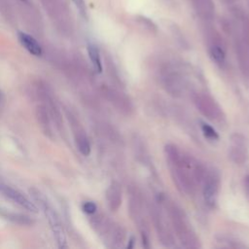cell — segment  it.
<instances>
[{
    "instance_id": "cell-1",
    "label": "cell",
    "mask_w": 249,
    "mask_h": 249,
    "mask_svg": "<svg viewBox=\"0 0 249 249\" xmlns=\"http://www.w3.org/2000/svg\"><path fill=\"white\" fill-rule=\"evenodd\" d=\"M166 162L177 188L188 195H193L197 186L202 184L206 169L192 156L182 153L174 144L164 147Z\"/></svg>"
},
{
    "instance_id": "cell-2",
    "label": "cell",
    "mask_w": 249,
    "mask_h": 249,
    "mask_svg": "<svg viewBox=\"0 0 249 249\" xmlns=\"http://www.w3.org/2000/svg\"><path fill=\"white\" fill-rule=\"evenodd\" d=\"M166 207L170 223L180 243L186 248L199 247V240L184 211L174 203L166 202Z\"/></svg>"
},
{
    "instance_id": "cell-3",
    "label": "cell",
    "mask_w": 249,
    "mask_h": 249,
    "mask_svg": "<svg viewBox=\"0 0 249 249\" xmlns=\"http://www.w3.org/2000/svg\"><path fill=\"white\" fill-rule=\"evenodd\" d=\"M160 82L164 89L172 96H181L185 89V81L180 71L172 66L162 69L160 74Z\"/></svg>"
},
{
    "instance_id": "cell-4",
    "label": "cell",
    "mask_w": 249,
    "mask_h": 249,
    "mask_svg": "<svg viewBox=\"0 0 249 249\" xmlns=\"http://www.w3.org/2000/svg\"><path fill=\"white\" fill-rule=\"evenodd\" d=\"M150 213L154 223L155 230L157 231V234L160 243L165 247H173L174 237L168 226V223L164 219V216L161 213L160 209L157 206H151Z\"/></svg>"
},
{
    "instance_id": "cell-5",
    "label": "cell",
    "mask_w": 249,
    "mask_h": 249,
    "mask_svg": "<svg viewBox=\"0 0 249 249\" xmlns=\"http://www.w3.org/2000/svg\"><path fill=\"white\" fill-rule=\"evenodd\" d=\"M194 103L197 110L211 121H220L223 119V112L219 105L209 95L197 92L194 95Z\"/></svg>"
},
{
    "instance_id": "cell-6",
    "label": "cell",
    "mask_w": 249,
    "mask_h": 249,
    "mask_svg": "<svg viewBox=\"0 0 249 249\" xmlns=\"http://www.w3.org/2000/svg\"><path fill=\"white\" fill-rule=\"evenodd\" d=\"M39 198V196H38ZM39 202L43 208V211L51 225V228H52V231H53V236L56 240V243L58 245L59 248H64L66 247V237H65V233H64V231H63V228H62V225L60 223V220H59V217L58 215L56 214V212L53 209V207L47 203V201L40 197L39 198Z\"/></svg>"
},
{
    "instance_id": "cell-7",
    "label": "cell",
    "mask_w": 249,
    "mask_h": 249,
    "mask_svg": "<svg viewBox=\"0 0 249 249\" xmlns=\"http://www.w3.org/2000/svg\"><path fill=\"white\" fill-rule=\"evenodd\" d=\"M229 156L235 164H243L248 159L246 137L241 133H232L230 137Z\"/></svg>"
},
{
    "instance_id": "cell-8",
    "label": "cell",
    "mask_w": 249,
    "mask_h": 249,
    "mask_svg": "<svg viewBox=\"0 0 249 249\" xmlns=\"http://www.w3.org/2000/svg\"><path fill=\"white\" fill-rule=\"evenodd\" d=\"M202 195L205 203L213 207L216 204L220 185L219 174L214 170H206L202 181Z\"/></svg>"
},
{
    "instance_id": "cell-9",
    "label": "cell",
    "mask_w": 249,
    "mask_h": 249,
    "mask_svg": "<svg viewBox=\"0 0 249 249\" xmlns=\"http://www.w3.org/2000/svg\"><path fill=\"white\" fill-rule=\"evenodd\" d=\"M106 197L110 209L116 211L122 203V190L117 182L111 183L107 190Z\"/></svg>"
},
{
    "instance_id": "cell-10",
    "label": "cell",
    "mask_w": 249,
    "mask_h": 249,
    "mask_svg": "<svg viewBox=\"0 0 249 249\" xmlns=\"http://www.w3.org/2000/svg\"><path fill=\"white\" fill-rule=\"evenodd\" d=\"M18 37L20 44L30 53H32L33 55H36V56H39L42 54V48H41L40 44L31 35L24 33V32H18Z\"/></svg>"
},
{
    "instance_id": "cell-11",
    "label": "cell",
    "mask_w": 249,
    "mask_h": 249,
    "mask_svg": "<svg viewBox=\"0 0 249 249\" xmlns=\"http://www.w3.org/2000/svg\"><path fill=\"white\" fill-rule=\"evenodd\" d=\"M88 53H89L90 61L93 65V68L95 69L96 72L100 73L102 71V63H101V58H100V53L98 49L96 48L95 45L89 44L88 46Z\"/></svg>"
},
{
    "instance_id": "cell-12",
    "label": "cell",
    "mask_w": 249,
    "mask_h": 249,
    "mask_svg": "<svg viewBox=\"0 0 249 249\" xmlns=\"http://www.w3.org/2000/svg\"><path fill=\"white\" fill-rule=\"evenodd\" d=\"M209 53H210L211 58L217 64H223L225 62L226 53H225L224 49L220 45H217V44L212 45L210 47V49H209Z\"/></svg>"
},
{
    "instance_id": "cell-13",
    "label": "cell",
    "mask_w": 249,
    "mask_h": 249,
    "mask_svg": "<svg viewBox=\"0 0 249 249\" xmlns=\"http://www.w3.org/2000/svg\"><path fill=\"white\" fill-rule=\"evenodd\" d=\"M201 130H202L204 136L210 140H217L219 138L217 131L211 125H209L205 123H201Z\"/></svg>"
},
{
    "instance_id": "cell-14",
    "label": "cell",
    "mask_w": 249,
    "mask_h": 249,
    "mask_svg": "<svg viewBox=\"0 0 249 249\" xmlns=\"http://www.w3.org/2000/svg\"><path fill=\"white\" fill-rule=\"evenodd\" d=\"M78 148H79L80 152L85 156H88L90 153V145H89L86 136H80L79 137V139H78Z\"/></svg>"
},
{
    "instance_id": "cell-15",
    "label": "cell",
    "mask_w": 249,
    "mask_h": 249,
    "mask_svg": "<svg viewBox=\"0 0 249 249\" xmlns=\"http://www.w3.org/2000/svg\"><path fill=\"white\" fill-rule=\"evenodd\" d=\"M82 207H83L84 212H86L88 214H93L96 211V209H97L96 204L94 202H92V201H86V202H84Z\"/></svg>"
},
{
    "instance_id": "cell-16",
    "label": "cell",
    "mask_w": 249,
    "mask_h": 249,
    "mask_svg": "<svg viewBox=\"0 0 249 249\" xmlns=\"http://www.w3.org/2000/svg\"><path fill=\"white\" fill-rule=\"evenodd\" d=\"M73 2L75 3V5L77 6V8H78L81 12H85V3H84V0H73Z\"/></svg>"
},
{
    "instance_id": "cell-17",
    "label": "cell",
    "mask_w": 249,
    "mask_h": 249,
    "mask_svg": "<svg viewBox=\"0 0 249 249\" xmlns=\"http://www.w3.org/2000/svg\"><path fill=\"white\" fill-rule=\"evenodd\" d=\"M4 187H5V185L2 184V183H0V192H2V190L4 189Z\"/></svg>"
},
{
    "instance_id": "cell-18",
    "label": "cell",
    "mask_w": 249,
    "mask_h": 249,
    "mask_svg": "<svg viewBox=\"0 0 249 249\" xmlns=\"http://www.w3.org/2000/svg\"><path fill=\"white\" fill-rule=\"evenodd\" d=\"M21 1H25V0H21Z\"/></svg>"
}]
</instances>
